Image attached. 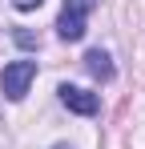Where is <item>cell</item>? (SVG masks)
Here are the masks:
<instances>
[{"label":"cell","instance_id":"obj_4","mask_svg":"<svg viewBox=\"0 0 145 149\" xmlns=\"http://www.w3.org/2000/svg\"><path fill=\"white\" fill-rule=\"evenodd\" d=\"M56 32H61V40H81V36H85V20H77V16H65V12H61Z\"/></svg>","mask_w":145,"mask_h":149},{"label":"cell","instance_id":"obj_3","mask_svg":"<svg viewBox=\"0 0 145 149\" xmlns=\"http://www.w3.org/2000/svg\"><path fill=\"white\" fill-rule=\"evenodd\" d=\"M85 69H89L97 81H113V61H109V52H101V49L85 52Z\"/></svg>","mask_w":145,"mask_h":149},{"label":"cell","instance_id":"obj_1","mask_svg":"<svg viewBox=\"0 0 145 149\" xmlns=\"http://www.w3.org/2000/svg\"><path fill=\"white\" fill-rule=\"evenodd\" d=\"M32 81H36V61H12V65H4V73H0V89H4L8 101H20Z\"/></svg>","mask_w":145,"mask_h":149},{"label":"cell","instance_id":"obj_6","mask_svg":"<svg viewBox=\"0 0 145 149\" xmlns=\"http://www.w3.org/2000/svg\"><path fill=\"white\" fill-rule=\"evenodd\" d=\"M12 36H16V45H20V49H36V36H32V32H24V28H16Z\"/></svg>","mask_w":145,"mask_h":149},{"label":"cell","instance_id":"obj_5","mask_svg":"<svg viewBox=\"0 0 145 149\" xmlns=\"http://www.w3.org/2000/svg\"><path fill=\"white\" fill-rule=\"evenodd\" d=\"M101 0H65V16H77V20H89V12H93Z\"/></svg>","mask_w":145,"mask_h":149},{"label":"cell","instance_id":"obj_7","mask_svg":"<svg viewBox=\"0 0 145 149\" xmlns=\"http://www.w3.org/2000/svg\"><path fill=\"white\" fill-rule=\"evenodd\" d=\"M12 4H16V8H20V12H32V8H40V4H45V0H12Z\"/></svg>","mask_w":145,"mask_h":149},{"label":"cell","instance_id":"obj_2","mask_svg":"<svg viewBox=\"0 0 145 149\" xmlns=\"http://www.w3.org/2000/svg\"><path fill=\"white\" fill-rule=\"evenodd\" d=\"M56 93H61V105H65L69 113H77V117H93L97 109H101V97H97V93H89V89H77V85H61Z\"/></svg>","mask_w":145,"mask_h":149},{"label":"cell","instance_id":"obj_8","mask_svg":"<svg viewBox=\"0 0 145 149\" xmlns=\"http://www.w3.org/2000/svg\"><path fill=\"white\" fill-rule=\"evenodd\" d=\"M56 149H69V145H56Z\"/></svg>","mask_w":145,"mask_h":149}]
</instances>
